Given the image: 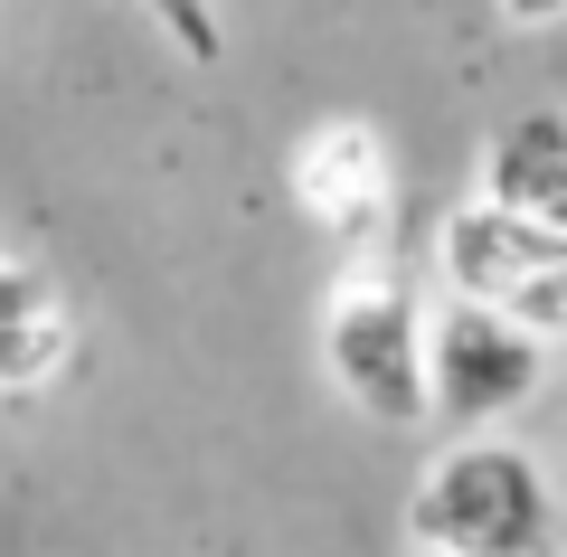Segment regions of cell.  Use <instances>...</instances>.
<instances>
[{
    "instance_id": "cell-1",
    "label": "cell",
    "mask_w": 567,
    "mask_h": 557,
    "mask_svg": "<svg viewBox=\"0 0 567 557\" xmlns=\"http://www.w3.org/2000/svg\"><path fill=\"white\" fill-rule=\"evenodd\" d=\"M416 548H454V557H548L558 548V482L529 444L492 435H454L425 463L416 501H406Z\"/></svg>"
},
{
    "instance_id": "cell-2",
    "label": "cell",
    "mask_w": 567,
    "mask_h": 557,
    "mask_svg": "<svg viewBox=\"0 0 567 557\" xmlns=\"http://www.w3.org/2000/svg\"><path fill=\"white\" fill-rule=\"evenodd\" d=\"M322 369L360 416L379 425H425V302L416 283L379 256H350L341 283L322 293Z\"/></svg>"
},
{
    "instance_id": "cell-3",
    "label": "cell",
    "mask_w": 567,
    "mask_h": 557,
    "mask_svg": "<svg viewBox=\"0 0 567 557\" xmlns=\"http://www.w3.org/2000/svg\"><path fill=\"white\" fill-rule=\"evenodd\" d=\"M435 283L454 302H492L529 340H567V227H539L502 199H454L435 218Z\"/></svg>"
},
{
    "instance_id": "cell-4",
    "label": "cell",
    "mask_w": 567,
    "mask_h": 557,
    "mask_svg": "<svg viewBox=\"0 0 567 557\" xmlns=\"http://www.w3.org/2000/svg\"><path fill=\"white\" fill-rule=\"evenodd\" d=\"M548 379V340H529L520 321H502L492 302H435L425 312V406L454 435H492L511 425Z\"/></svg>"
},
{
    "instance_id": "cell-5",
    "label": "cell",
    "mask_w": 567,
    "mask_h": 557,
    "mask_svg": "<svg viewBox=\"0 0 567 557\" xmlns=\"http://www.w3.org/2000/svg\"><path fill=\"white\" fill-rule=\"evenodd\" d=\"M293 208H303L341 256H379L388 218H398V171H388L379 123H360V114L312 123V133L293 142Z\"/></svg>"
},
{
    "instance_id": "cell-6",
    "label": "cell",
    "mask_w": 567,
    "mask_h": 557,
    "mask_svg": "<svg viewBox=\"0 0 567 557\" xmlns=\"http://www.w3.org/2000/svg\"><path fill=\"white\" fill-rule=\"evenodd\" d=\"M483 199L520 208L539 227H567V114L539 104V114H511L502 133L483 142Z\"/></svg>"
},
{
    "instance_id": "cell-7",
    "label": "cell",
    "mask_w": 567,
    "mask_h": 557,
    "mask_svg": "<svg viewBox=\"0 0 567 557\" xmlns=\"http://www.w3.org/2000/svg\"><path fill=\"white\" fill-rule=\"evenodd\" d=\"M66 350H76V331H66V312L29 321V331L0 340V398H20V388H48L66 369Z\"/></svg>"
},
{
    "instance_id": "cell-8",
    "label": "cell",
    "mask_w": 567,
    "mask_h": 557,
    "mask_svg": "<svg viewBox=\"0 0 567 557\" xmlns=\"http://www.w3.org/2000/svg\"><path fill=\"white\" fill-rule=\"evenodd\" d=\"M142 10L171 29V48H181V58H199V66L227 58V29H218V10H208V0H142Z\"/></svg>"
},
{
    "instance_id": "cell-9",
    "label": "cell",
    "mask_w": 567,
    "mask_h": 557,
    "mask_svg": "<svg viewBox=\"0 0 567 557\" xmlns=\"http://www.w3.org/2000/svg\"><path fill=\"white\" fill-rule=\"evenodd\" d=\"M48 312H58L48 275H29V265H10V256H0V340H10V331H29V321H48Z\"/></svg>"
},
{
    "instance_id": "cell-10",
    "label": "cell",
    "mask_w": 567,
    "mask_h": 557,
    "mask_svg": "<svg viewBox=\"0 0 567 557\" xmlns=\"http://www.w3.org/2000/svg\"><path fill=\"white\" fill-rule=\"evenodd\" d=\"M502 20L511 29H548V20H567V0H502Z\"/></svg>"
},
{
    "instance_id": "cell-11",
    "label": "cell",
    "mask_w": 567,
    "mask_h": 557,
    "mask_svg": "<svg viewBox=\"0 0 567 557\" xmlns=\"http://www.w3.org/2000/svg\"><path fill=\"white\" fill-rule=\"evenodd\" d=\"M416 557H454V548H416Z\"/></svg>"
}]
</instances>
